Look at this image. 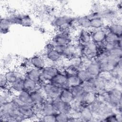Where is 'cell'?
Wrapping results in <instances>:
<instances>
[{"label": "cell", "instance_id": "35", "mask_svg": "<svg viewBox=\"0 0 122 122\" xmlns=\"http://www.w3.org/2000/svg\"><path fill=\"white\" fill-rule=\"evenodd\" d=\"M10 83L4 74V72H1L0 74V91H5L9 89Z\"/></svg>", "mask_w": 122, "mask_h": 122}, {"label": "cell", "instance_id": "33", "mask_svg": "<svg viewBox=\"0 0 122 122\" xmlns=\"http://www.w3.org/2000/svg\"><path fill=\"white\" fill-rule=\"evenodd\" d=\"M77 75L82 82L90 81L94 78L85 69L79 71L77 72Z\"/></svg>", "mask_w": 122, "mask_h": 122}, {"label": "cell", "instance_id": "16", "mask_svg": "<svg viewBox=\"0 0 122 122\" xmlns=\"http://www.w3.org/2000/svg\"><path fill=\"white\" fill-rule=\"evenodd\" d=\"M69 89L74 96V100L84 105V100L86 92L85 91L81 85L71 87Z\"/></svg>", "mask_w": 122, "mask_h": 122}, {"label": "cell", "instance_id": "32", "mask_svg": "<svg viewBox=\"0 0 122 122\" xmlns=\"http://www.w3.org/2000/svg\"><path fill=\"white\" fill-rule=\"evenodd\" d=\"M122 114L118 113L116 112H112L104 118H103L101 122H122Z\"/></svg>", "mask_w": 122, "mask_h": 122}, {"label": "cell", "instance_id": "23", "mask_svg": "<svg viewBox=\"0 0 122 122\" xmlns=\"http://www.w3.org/2000/svg\"><path fill=\"white\" fill-rule=\"evenodd\" d=\"M90 20L87 15L80 16L75 17V24L81 29L91 30Z\"/></svg>", "mask_w": 122, "mask_h": 122}, {"label": "cell", "instance_id": "22", "mask_svg": "<svg viewBox=\"0 0 122 122\" xmlns=\"http://www.w3.org/2000/svg\"><path fill=\"white\" fill-rule=\"evenodd\" d=\"M80 116L81 122L94 121L92 112L88 105H83L80 111Z\"/></svg>", "mask_w": 122, "mask_h": 122}, {"label": "cell", "instance_id": "17", "mask_svg": "<svg viewBox=\"0 0 122 122\" xmlns=\"http://www.w3.org/2000/svg\"><path fill=\"white\" fill-rule=\"evenodd\" d=\"M91 31L92 41L97 44H99L105 41V38L107 31L104 27L103 29Z\"/></svg>", "mask_w": 122, "mask_h": 122}, {"label": "cell", "instance_id": "18", "mask_svg": "<svg viewBox=\"0 0 122 122\" xmlns=\"http://www.w3.org/2000/svg\"><path fill=\"white\" fill-rule=\"evenodd\" d=\"M24 77L29 79L39 84H41V70L33 68L27 70L24 73Z\"/></svg>", "mask_w": 122, "mask_h": 122}, {"label": "cell", "instance_id": "21", "mask_svg": "<svg viewBox=\"0 0 122 122\" xmlns=\"http://www.w3.org/2000/svg\"><path fill=\"white\" fill-rule=\"evenodd\" d=\"M91 41V31L81 29L77 37V43L81 45H84Z\"/></svg>", "mask_w": 122, "mask_h": 122}, {"label": "cell", "instance_id": "5", "mask_svg": "<svg viewBox=\"0 0 122 122\" xmlns=\"http://www.w3.org/2000/svg\"><path fill=\"white\" fill-rule=\"evenodd\" d=\"M61 69L56 65H47L41 70V84L50 82L52 78L61 71Z\"/></svg>", "mask_w": 122, "mask_h": 122}, {"label": "cell", "instance_id": "1", "mask_svg": "<svg viewBox=\"0 0 122 122\" xmlns=\"http://www.w3.org/2000/svg\"><path fill=\"white\" fill-rule=\"evenodd\" d=\"M0 121L22 122L24 118L19 111V105L10 101L0 104Z\"/></svg>", "mask_w": 122, "mask_h": 122}, {"label": "cell", "instance_id": "6", "mask_svg": "<svg viewBox=\"0 0 122 122\" xmlns=\"http://www.w3.org/2000/svg\"><path fill=\"white\" fill-rule=\"evenodd\" d=\"M41 86L47 100L50 101L59 97L62 89L50 82L43 83Z\"/></svg>", "mask_w": 122, "mask_h": 122}, {"label": "cell", "instance_id": "15", "mask_svg": "<svg viewBox=\"0 0 122 122\" xmlns=\"http://www.w3.org/2000/svg\"><path fill=\"white\" fill-rule=\"evenodd\" d=\"M67 77L66 74L61 70V71L56 75L50 82L52 84L61 88H68L67 84Z\"/></svg>", "mask_w": 122, "mask_h": 122}, {"label": "cell", "instance_id": "37", "mask_svg": "<svg viewBox=\"0 0 122 122\" xmlns=\"http://www.w3.org/2000/svg\"><path fill=\"white\" fill-rule=\"evenodd\" d=\"M39 121L46 122H56L55 114L42 115L39 118Z\"/></svg>", "mask_w": 122, "mask_h": 122}, {"label": "cell", "instance_id": "34", "mask_svg": "<svg viewBox=\"0 0 122 122\" xmlns=\"http://www.w3.org/2000/svg\"><path fill=\"white\" fill-rule=\"evenodd\" d=\"M13 94L9 90L0 91V104H2L6 102L11 101Z\"/></svg>", "mask_w": 122, "mask_h": 122}, {"label": "cell", "instance_id": "24", "mask_svg": "<svg viewBox=\"0 0 122 122\" xmlns=\"http://www.w3.org/2000/svg\"><path fill=\"white\" fill-rule=\"evenodd\" d=\"M57 112V110L50 100H47L41 105V116L44 115L56 114Z\"/></svg>", "mask_w": 122, "mask_h": 122}, {"label": "cell", "instance_id": "12", "mask_svg": "<svg viewBox=\"0 0 122 122\" xmlns=\"http://www.w3.org/2000/svg\"><path fill=\"white\" fill-rule=\"evenodd\" d=\"M30 68L38 70H42L47 65V61L44 56L41 55H35L29 59Z\"/></svg>", "mask_w": 122, "mask_h": 122}, {"label": "cell", "instance_id": "30", "mask_svg": "<svg viewBox=\"0 0 122 122\" xmlns=\"http://www.w3.org/2000/svg\"><path fill=\"white\" fill-rule=\"evenodd\" d=\"M66 75L67 77V84L68 88L77 85H80L82 83V82L79 79L77 74Z\"/></svg>", "mask_w": 122, "mask_h": 122}, {"label": "cell", "instance_id": "25", "mask_svg": "<svg viewBox=\"0 0 122 122\" xmlns=\"http://www.w3.org/2000/svg\"><path fill=\"white\" fill-rule=\"evenodd\" d=\"M106 24L103 19L100 16L92 18L90 20L91 30L103 29Z\"/></svg>", "mask_w": 122, "mask_h": 122}, {"label": "cell", "instance_id": "27", "mask_svg": "<svg viewBox=\"0 0 122 122\" xmlns=\"http://www.w3.org/2000/svg\"><path fill=\"white\" fill-rule=\"evenodd\" d=\"M11 22L7 16L1 17L0 20V32L1 34H6L10 31Z\"/></svg>", "mask_w": 122, "mask_h": 122}, {"label": "cell", "instance_id": "13", "mask_svg": "<svg viewBox=\"0 0 122 122\" xmlns=\"http://www.w3.org/2000/svg\"><path fill=\"white\" fill-rule=\"evenodd\" d=\"M4 72L5 75L10 84L19 77H24L25 71L20 68L8 69Z\"/></svg>", "mask_w": 122, "mask_h": 122}, {"label": "cell", "instance_id": "2", "mask_svg": "<svg viewBox=\"0 0 122 122\" xmlns=\"http://www.w3.org/2000/svg\"><path fill=\"white\" fill-rule=\"evenodd\" d=\"M75 17L69 15H59L53 19L52 23L57 30L70 31L75 24Z\"/></svg>", "mask_w": 122, "mask_h": 122}, {"label": "cell", "instance_id": "28", "mask_svg": "<svg viewBox=\"0 0 122 122\" xmlns=\"http://www.w3.org/2000/svg\"><path fill=\"white\" fill-rule=\"evenodd\" d=\"M59 97L61 101L71 103L74 100V96L69 88L62 89Z\"/></svg>", "mask_w": 122, "mask_h": 122}, {"label": "cell", "instance_id": "3", "mask_svg": "<svg viewBox=\"0 0 122 122\" xmlns=\"http://www.w3.org/2000/svg\"><path fill=\"white\" fill-rule=\"evenodd\" d=\"M7 17L12 25L16 24L24 27H30L34 23L32 17L28 13H12Z\"/></svg>", "mask_w": 122, "mask_h": 122}, {"label": "cell", "instance_id": "29", "mask_svg": "<svg viewBox=\"0 0 122 122\" xmlns=\"http://www.w3.org/2000/svg\"><path fill=\"white\" fill-rule=\"evenodd\" d=\"M41 84H39L36 82L24 77V90L31 92L37 89Z\"/></svg>", "mask_w": 122, "mask_h": 122}, {"label": "cell", "instance_id": "20", "mask_svg": "<svg viewBox=\"0 0 122 122\" xmlns=\"http://www.w3.org/2000/svg\"><path fill=\"white\" fill-rule=\"evenodd\" d=\"M24 77H19L10 84L9 90L14 94H16L24 90Z\"/></svg>", "mask_w": 122, "mask_h": 122}, {"label": "cell", "instance_id": "38", "mask_svg": "<svg viewBox=\"0 0 122 122\" xmlns=\"http://www.w3.org/2000/svg\"><path fill=\"white\" fill-rule=\"evenodd\" d=\"M122 39V38L118 37L117 35L110 32H107L105 38V41L106 42H111V41H116L119 39Z\"/></svg>", "mask_w": 122, "mask_h": 122}, {"label": "cell", "instance_id": "19", "mask_svg": "<svg viewBox=\"0 0 122 122\" xmlns=\"http://www.w3.org/2000/svg\"><path fill=\"white\" fill-rule=\"evenodd\" d=\"M104 28L107 32L112 33L122 38V25L121 21H115L106 24Z\"/></svg>", "mask_w": 122, "mask_h": 122}, {"label": "cell", "instance_id": "26", "mask_svg": "<svg viewBox=\"0 0 122 122\" xmlns=\"http://www.w3.org/2000/svg\"><path fill=\"white\" fill-rule=\"evenodd\" d=\"M16 96L19 101L20 104H33L32 102L30 92L23 90L20 92L16 94Z\"/></svg>", "mask_w": 122, "mask_h": 122}, {"label": "cell", "instance_id": "4", "mask_svg": "<svg viewBox=\"0 0 122 122\" xmlns=\"http://www.w3.org/2000/svg\"><path fill=\"white\" fill-rule=\"evenodd\" d=\"M51 41L55 46H65L72 43V38L70 32L57 30L52 36Z\"/></svg>", "mask_w": 122, "mask_h": 122}, {"label": "cell", "instance_id": "7", "mask_svg": "<svg viewBox=\"0 0 122 122\" xmlns=\"http://www.w3.org/2000/svg\"><path fill=\"white\" fill-rule=\"evenodd\" d=\"M81 46L82 57L93 60L95 59L99 54L97 44L92 41Z\"/></svg>", "mask_w": 122, "mask_h": 122}, {"label": "cell", "instance_id": "10", "mask_svg": "<svg viewBox=\"0 0 122 122\" xmlns=\"http://www.w3.org/2000/svg\"><path fill=\"white\" fill-rule=\"evenodd\" d=\"M47 62H49L51 64L56 65L61 62L63 60L61 54L55 49L45 51L44 56Z\"/></svg>", "mask_w": 122, "mask_h": 122}, {"label": "cell", "instance_id": "31", "mask_svg": "<svg viewBox=\"0 0 122 122\" xmlns=\"http://www.w3.org/2000/svg\"><path fill=\"white\" fill-rule=\"evenodd\" d=\"M116 47L122 48V39L116 41L106 42L105 41L103 44V51L106 52H109Z\"/></svg>", "mask_w": 122, "mask_h": 122}, {"label": "cell", "instance_id": "8", "mask_svg": "<svg viewBox=\"0 0 122 122\" xmlns=\"http://www.w3.org/2000/svg\"><path fill=\"white\" fill-rule=\"evenodd\" d=\"M19 111L24 118L25 121L37 118L34 110V105L33 104H20L19 106Z\"/></svg>", "mask_w": 122, "mask_h": 122}, {"label": "cell", "instance_id": "11", "mask_svg": "<svg viewBox=\"0 0 122 122\" xmlns=\"http://www.w3.org/2000/svg\"><path fill=\"white\" fill-rule=\"evenodd\" d=\"M30 95L34 106L42 105L47 100L41 85L37 89L31 92Z\"/></svg>", "mask_w": 122, "mask_h": 122}, {"label": "cell", "instance_id": "9", "mask_svg": "<svg viewBox=\"0 0 122 122\" xmlns=\"http://www.w3.org/2000/svg\"><path fill=\"white\" fill-rule=\"evenodd\" d=\"M57 112H63L70 114L72 110L71 103H68L61 101L59 97L51 101Z\"/></svg>", "mask_w": 122, "mask_h": 122}, {"label": "cell", "instance_id": "14", "mask_svg": "<svg viewBox=\"0 0 122 122\" xmlns=\"http://www.w3.org/2000/svg\"><path fill=\"white\" fill-rule=\"evenodd\" d=\"M84 69L94 78L99 76L102 73L100 65L95 59L90 60L86 64Z\"/></svg>", "mask_w": 122, "mask_h": 122}, {"label": "cell", "instance_id": "36", "mask_svg": "<svg viewBox=\"0 0 122 122\" xmlns=\"http://www.w3.org/2000/svg\"><path fill=\"white\" fill-rule=\"evenodd\" d=\"M56 122H69L70 115L68 114L58 112L56 114Z\"/></svg>", "mask_w": 122, "mask_h": 122}]
</instances>
